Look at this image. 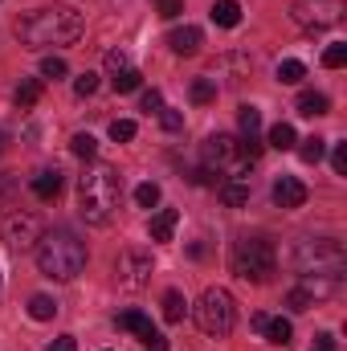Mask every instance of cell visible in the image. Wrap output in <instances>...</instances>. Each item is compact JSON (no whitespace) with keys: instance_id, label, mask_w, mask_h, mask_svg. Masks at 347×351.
<instances>
[{"instance_id":"obj_1","label":"cell","mask_w":347,"mask_h":351,"mask_svg":"<svg viewBox=\"0 0 347 351\" xmlns=\"http://www.w3.org/2000/svg\"><path fill=\"white\" fill-rule=\"evenodd\" d=\"M21 41L29 49H58V45H74L82 37V12L53 4V8H37L16 25Z\"/></svg>"},{"instance_id":"obj_2","label":"cell","mask_w":347,"mask_h":351,"mask_svg":"<svg viewBox=\"0 0 347 351\" xmlns=\"http://www.w3.org/2000/svg\"><path fill=\"white\" fill-rule=\"evenodd\" d=\"M123 200V176L110 164H90L78 180V213L86 217V225H110Z\"/></svg>"},{"instance_id":"obj_3","label":"cell","mask_w":347,"mask_h":351,"mask_svg":"<svg viewBox=\"0 0 347 351\" xmlns=\"http://www.w3.org/2000/svg\"><path fill=\"white\" fill-rule=\"evenodd\" d=\"M33 254H37V269L45 278H53V282H70V278H78L86 269V245L70 229L41 233V241L33 245Z\"/></svg>"},{"instance_id":"obj_4","label":"cell","mask_w":347,"mask_h":351,"mask_svg":"<svg viewBox=\"0 0 347 351\" xmlns=\"http://www.w3.org/2000/svg\"><path fill=\"white\" fill-rule=\"evenodd\" d=\"M294 265H298L302 282H331L335 286L347 269V254L335 237H307L294 250Z\"/></svg>"},{"instance_id":"obj_5","label":"cell","mask_w":347,"mask_h":351,"mask_svg":"<svg viewBox=\"0 0 347 351\" xmlns=\"http://www.w3.org/2000/svg\"><path fill=\"white\" fill-rule=\"evenodd\" d=\"M196 323H200L204 335L225 339V335L237 327V302H233V294L221 290V286H208V290L200 294V302H196Z\"/></svg>"},{"instance_id":"obj_6","label":"cell","mask_w":347,"mask_h":351,"mask_svg":"<svg viewBox=\"0 0 347 351\" xmlns=\"http://www.w3.org/2000/svg\"><path fill=\"white\" fill-rule=\"evenodd\" d=\"M274 262H278V258H274V245H270L265 237H237V241H233L229 265H233L237 278H246V282H270Z\"/></svg>"},{"instance_id":"obj_7","label":"cell","mask_w":347,"mask_h":351,"mask_svg":"<svg viewBox=\"0 0 347 351\" xmlns=\"http://www.w3.org/2000/svg\"><path fill=\"white\" fill-rule=\"evenodd\" d=\"M250 156L241 147V139L233 135H208L204 139V168L208 172H225V180H250Z\"/></svg>"},{"instance_id":"obj_8","label":"cell","mask_w":347,"mask_h":351,"mask_svg":"<svg viewBox=\"0 0 347 351\" xmlns=\"http://www.w3.org/2000/svg\"><path fill=\"white\" fill-rule=\"evenodd\" d=\"M294 25H302V29H331V25H339L347 12L344 0H294Z\"/></svg>"},{"instance_id":"obj_9","label":"cell","mask_w":347,"mask_h":351,"mask_svg":"<svg viewBox=\"0 0 347 351\" xmlns=\"http://www.w3.org/2000/svg\"><path fill=\"white\" fill-rule=\"evenodd\" d=\"M0 237H4L8 250L25 254V250H33V245L41 241V221H37L33 213H8L4 225H0Z\"/></svg>"},{"instance_id":"obj_10","label":"cell","mask_w":347,"mask_h":351,"mask_svg":"<svg viewBox=\"0 0 347 351\" xmlns=\"http://www.w3.org/2000/svg\"><path fill=\"white\" fill-rule=\"evenodd\" d=\"M152 254H139V250H123L119 254V262H115V278H119V286L123 290H139V286H147V278H152Z\"/></svg>"},{"instance_id":"obj_11","label":"cell","mask_w":347,"mask_h":351,"mask_svg":"<svg viewBox=\"0 0 347 351\" xmlns=\"http://www.w3.org/2000/svg\"><path fill=\"white\" fill-rule=\"evenodd\" d=\"M237 127H241V147H246V156L258 160V152H261V139H258L261 110L258 106H241V110H237Z\"/></svg>"},{"instance_id":"obj_12","label":"cell","mask_w":347,"mask_h":351,"mask_svg":"<svg viewBox=\"0 0 347 351\" xmlns=\"http://www.w3.org/2000/svg\"><path fill=\"white\" fill-rule=\"evenodd\" d=\"M274 204L278 208H302L307 204V184L294 176H278L274 180Z\"/></svg>"},{"instance_id":"obj_13","label":"cell","mask_w":347,"mask_h":351,"mask_svg":"<svg viewBox=\"0 0 347 351\" xmlns=\"http://www.w3.org/2000/svg\"><path fill=\"white\" fill-rule=\"evenodd\" d=\"M254 331H258V335H265L270 343H278V348H286V343L294 339V327H290L286 319L265 315V311H258V315H254Z\"/></svg>"},{"instance_id":"obj_14","label":"cell","mask_w":347,"mask_h":351,"mask_svg":"<svg viewBox=\"0 0 347 351\" xmlns=\"http://www.w3.org/2000/svg\"><path fill=\"white\" fill-rule=\"evenodd\" d=\"M168 45H172V53H180V58H192L204 45V33L196 25H184V29H172L168 33Z\"/></svg>"},{"instance_id":"obj_15","label":"cell","mask_w":347,"mask_h":351,"mask_svg":"<svg viewBox=\"0 0 347 351\" xmlns=\"http://www.w3.org/2000/svg\"><path fill=\"white\" fill-rule=\"evenodd\" d=\"M29 188H33L37 200H58L62 196V172L58 168H41V172L29 180Z\"/></svg>"},{"instance_id":"obj_16","label":"cell","mask_w":347,"mask_h":351,"mask_svg":"<svg viewBox=\"0 0 347 351\" xmlns=\"http://www.w3.org/2000/svg\"><path fill=\"white\" fill-rule=\"evenodd\" d=\"M217 196L229 208H241V204H250V180H221L217 184Z\"/></svg>"},{"instance_id":"obj_17","label":"cell","mask_w":347,"mask_h":351,"mask_svg":"<svg viewBox=\"0 0 347 351\" xmlns=\"http://www.w3.org/2000/svg\"><path fill=\"white\" fill-rule=\"evenodd\" d=\"M119 327H123V331H131V335H139L143 343H147L152 335H160V331L152 327V319H147V315H139V311H123V315H119Z\"/></svg>"},{"instance_id":"obj_18","label":"cell","mask_w":347,"mask_h":351,"mask_svg":"<svg viewBox=\"0 0 347 351\" xmlns=\"http://www.w3.org/2000/svg\"><path fill=\"white\" fill-rule=\"evenodd\" d=\"M176 221H180V213H176V208H160V213L152 217V225H147V233H152V241H172V233H176Z\"/></svg>"},{"instance_id":"obj_19","label":"cell","mask_w":347,"mask_h":351,"mask_svg":"<svg viewBox=\"0 0 347 351\" xmlns=\"http://www.w3.org/2000/svg\"><path fill=\"white\" fill-rule=\"evenodd\" d=\"M213 25L237 29V25H241V4H237V0H217V4H213Z\"/></svg>"},{"instance_id":"obj_20","label":"cell","mask_w":347,"mask_h":351,"mask_svg":"<svg viewBox=\"0 0 347 351\" xmlns=\"http://www.w3.org/2000/svg\"><path fill=\"white\" fill-rule=\"evenodd\" d=\"M327 110H331L327 94H315V90H307V94L298 98V114H307V119H319V114H327Z\"/></svg>"},{"instance_id":"obj_21","label":"cell","mask_w":347,"mask_h":351,"mask_svg":"<svg viewBox=\"0 0 347 351\" xmlns=\"http://www.w3.org/2000/svg\"><path fill=\"white\" fill-rule=\"evenodd\" d=\"M294 143H298V135H294V127H290V123H274V127H270V147L290 152Z\"/></svg>"},{"instance_id":"obj_22","label":"cell","mask_w":347,"mask_h":351,"mask_svg":"<svg viewBox=\"0 0 347 351\" xmlns=\"http://www.w3.org/2000/svg\"><path fill=\"white\" fill-rule=\"evenodd\" d=\"M29 315H33L37 323H49V319L58 315V302H53L49 294H33V298H29Z\"/></svg>"},{"instance_id":"obj_23","label":"cell","mask_w":347,"mask_h":351,"mask_svg":"<svg viewBox=\"0 0 347 351\" xmlns=\"http://www.w3.org/2000/svg\"><path fill=\"white\" fill-rule=\"evenodd\" d=\"M184 315H188L184 294H180V290H168V294H164V319H168V323H184Z\"/></svg>"},{"instance_id":"obj_24","label":"cell","mask_w":347,"mask_h":351,"mask_svg":"<svg viewBox=\"0 0 347 351\" xmlns=\"http://www.w3.org/2000/svg\"><path fill=\"white\" fill-rule=\"evenodd\" d=\"M70 152H74L78 160H94V156H98V139H94L90 131H78V135L70 139Z\"/></svg>"},{"instance_id":"obj_25","label":"cell","mask_w":347,"mask_h":351,"mask_svg":"<svg viewBox=\"0 0 347 351\" xmlns=\"http://www.w3.org/2000/svg\"><path fill=\"white\" fill-rule=\"evenodd\" d=\"M307 78V66L298 62V58H286L282 66H278V82H286V86H294V82H302Z\"/></svg>"},{"instance_id":"obj_26","label":"cell","mask_w":347,"mask_h":351,"mask_svg":"<svg viewBox=\"0 0 347 351\" xmlns=\"http://www.w3.org/2000/svg\"><path fill=\"white\" fill-rule=\"evenodd\" d=\"M41 78H25V82H21V86H16V106H21V110H25V106H33V102H37V98H41Z\"/></svg>"},{"instance_id":"obj_27","label":"cell","mask_w":347,"mask_h":351,"mask_svg":"<svg viewBox=\"0 0 347 351\" xmlns=\"http://www.w3.org/2000/svg\"><path fill=\"white\" fill-rule=\"evenodd\" d=\"M323 152H327V139H319V135H311V139H302V147H298V156H302V164H319V160H323Z\"/></svg>"},{"instance_id":"obj_28","label":"cell","mask_w":347,"mask_h":351,"mask_svg":"<svg viewBox=\"0 0 347 351\" xmlns=\"http://www.w3.org/2000/svg\"><path fill=\"white\" fill-rule=\"evenodd\" d=\"M139 78H143V74H139L135 66H127V70H123V74H115L110 82H115V90H119V94H131V90H139Z\"/></svg>"},{"instance_id":"obj_29","label":"cell","mask_w":347,"mask_h":351,"mask_svg":"<svg viewBox=\"0 0 347 351\" xmlns=\"http://www.w3.org/2000/svg\"><path fill=\"white\" fill-rule=\"evenodd\" d=\"M135 200H139L143 208H156V204H160V184H152V180L139 184V188H135Z\"/></svg>"},{"instance_id":"obj_30","label":"cell","mask_w":347,"mask_h":351,"mask_svg":"<svg viewBox=\"0 0 347 351\" xmlns=\"http://www.w3.org/2000/svg\"><path fill=\"white\" fill-rule=\"evenodd\" d=\"M213 98H217V86H213L208 78H196V82H192V102H196V106H204V102H213Z\"/></svg>"},{"instance_id":"obj_31","label":"cell","mask_w":347,"mask_h":351,"mask_svg":"<svg viewBox=\"0 0 347 351\" xmlns=\"http://www.w3.org/2000/svg\"><path fill=\"white\" fill-rule=\"evenodd\" d=\"M110 139H115V143L135 139V123H131V119H115V123H110Z\"/></svg>"},{"instance_id":"obj_32","label":"cell","mask_w":347,"mask_h":351,"mask_svg":"<svg viewBox=\"0 0 347 351\" xmlns=\"http://www.w3.org/2000/svg\"><path fill=\"white\" fill-rule=\"evenodd\" d=\"M286 306H290V311H311V306H315V294H311V290H290V294H286Z\"/></svg>"},{"instance_id":"obj_33","label":"cell","mask_w":347,"mask_h":351,"mask_svg":"<svg viewBox=\"0 0 347 351\" xmlns=\"http://www.w3.org/2000/svg\"><path fill=\"white\" fill-rule=\"evenodd\" d=\"M323 66H327V70H339V66H347V45H327Z\"/></svg>"},{"instance_id":"obj_34","label":"cell","mask_w":347,"mask_h":351,"mask_svg":"<svg viewBox=\"0 0 347 351\" xmlns=\"http://www.w3.org/2000/svg\"><path fill=\"white\" fill-rule=\"evenodd\" d=\"M94 90H98V74H78V78H74V94H78V98H90V94H94Z\"/></svg>"},{"instance_id":"obj_35","label":"cell","mask_w":347,"mask_h":351,"mask_svg":"<svg viewBox=\"0 0 347 351\" xmlns=\"http://www.w3.org/2000/svg\"><path fill=\"white\" fill-rule=\"evenodd\" d=\"M127 66H131V58H127L123 49H110V53H106V70H110V74H123Z\"/></svg>"},{"instance_id":"obj_36","label":"cell","mask_w":347,"mask_h":351,"mask_svg":"<svg viewBox=\"0 0 347 351\" xmlns=\"http://www.w3.org/2000/svg\"><path fill=\"white\" fill-rule=\"evenodd\" d=\"M41 78H66V62L62 58H45L41 62Z\"/></svg>"},{"instance_id":"obj_37","label":"cell","mask_w":347,"mask_h":351,"mask_svg":"<svg viewBox=\"0 0 347 351\" xmlns=\"http://www.w3.org/2000/svg\"><path fill=\"white\" fill-rule=\"evenodd\" d=\"M160 119H164V127H168V131H184V114L172 110V106H164V110H160Z\"/></svg>"},{"instance_id":"obj_38","label":"cell","mask_w":347,"mask_h":351,"mask_svg":"<svg viewBox=\"0 0 347 351\" xmlns=\"http://www.w3.org/2000/svg\"><path fill=\"white\" fill-rule=\"evenodd\" d=\"M156 8H160V16H168V21H172V16L184 12V0H156Z\"/></svg>"},{"instance_id":"obj_39","label":"cell","mask_w":347,"mask_h":351,"mask_svg":"<svg viewBox=\"0 0 347 351\" xmlns=\"http://www.w3.org/2000/svg\"><path fill=\"white\" fill-rule=\"evenodd\" d=\"M143 110L160 114V110H164V94H160V90H147V94H143Z\"/></svg>"},{"instance_id":"obj_40","label":"cell","mask_w":347,"mask_h":351,"mask_svg":"<svg viewBox=\"0 0 347 351\" xmlns=\"http://www.w3.org/2000/svg\"><path fill=\"white\" fill-rule=\"evenodd\" d=\"M331 168L344 176L347 172V143H335V156H331Z\"/></svg>"},{"instance_id":"obj_41","label":"cell","mask_w":347,"mask_h":351,"mask_svg":"<svg viewBox=\"0 0 347 351\" xmlns=\"http://www.w3.org/2000/svg\"><path fill=\"white\" fill-rule=\"evenodd\" d=\"M192 184L208 188V184H217V172H208V168H196V172H192Z\"/></svg>"},{"instance_id":"obj_42","label":"cell","mask_w":347,"mask_h":351,"mask_svg":"<svg viewBox=\"0 0 347 351\" xmlns=\"http://www.w3.org/2000/svg\"><path fill=\"white\" fill-rule=\"evenodd\" d=\"M49 351H78V343H74V335H62V339L49 343Z\"/></svg>"},{"instance_id":"obj_43","label":"cell","mask_w":347,"mask_h":351,"mask_svg":"<svg viewBox=\"0 0 347 351\" xmlns=\"http://www.w3.org/2000/svg\"><path fill=\"white\" fill-rule=\"evenodd\" d=\"M143 348H147V351H168V339H164V335H152Z\"/></svg>"},{"instance_id":"obj_44","label":"cell","mask_w":347,"mask_h":351,"mask_svg":"<svg viewBox=\"0 0 347 351\" xmlns=\"http://www.w3.org/2000/svg\"><path fill=\"white\" fill-rule=\"evenodd\" d=\"M315 351H335V335H319L315 339Z\"/></svg>"}]
</instances>
